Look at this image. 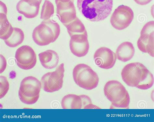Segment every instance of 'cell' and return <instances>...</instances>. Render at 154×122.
Returning a JSON list of instances; mask_svg holds the SVG:
<instances>
[{
    "mask_svg": "<svg viewBox=\"0 0 154 122\" xmlns=\"http://www.w3.org/2000/svg\"><path fill=\"white\" fill-rule=\"evenodd\" d=\"M59 2H60L62 3H68L74 2V0H55L56 4Z\"/></svg>",
    "mask_w": 154,
    "mask_h": 122,
    "instance_id": "4316f807",
    "label": "cell"
},
{
    "mask_svg": "<svg viewBox=\"0 0 154 122\" xmlns=\"http://www.w3.org/2000/svg\"><path fill=\"white\" fill-rule=\"evenodd\" d=\"M9 83L6 77H0V99H2L6 95L9 89Z\"/></svg>",
    "mask_w": 154,
    "mask_h": 122,
    "instance_id": "7402d4cb",
    "label": "cell"
},
{
    "mask_svg": "<svg viewBox=\"0 0 154 122\" xmlns=\"http://www.w3.org/2000/svg\"><path fill=\"white\" fill-rule=\"evenodd\" d=\"M154 21H149L145 24L141 31L140 35L149 34L154 32Z\"/></svg>",
    "mask_w": 154,
    "mask_h": 122,
    "instance_id": "603a6c76",
    "label": "cell"
},
{
    "mask_svg": "<svg viewBox=\"0 0 154 122\" xmlns=\"http://www.w3.org/2000/svg\"><path fill=\"white\" fill-rule=\"evenodd\" d=\"M72 75L75 83L81 88L90 90L98 86L99 80L98 75L86 64L77 65L73 70Z\"/></svg>",
    "mask_w": 154,
    "mask_h": 122,
    "instance_id": "5b68a950",
    "label": "cell"
},
{
    "mask_svg": "<svg viewBox=\"0 0 154 122\" xmlns=\"http://www.w3.org/2000/svg\"><path fill=\"white\" fill-rule=\"evenodd\" d=\"M65 69L62 63L54 72H49L42 77L41 83L43 90L48 92L58 91L63 86Z\"/></svg>",
    "mask_w": 154,
    "mask_h": 122,
    "instance_id": "52a82bcc",
    "label": "cell"
},
{
    "mask_svg": "<svg viewBox=\"0 0 154 122\" xmlns=\"http://www.w3.org/2000/svg\"><path fill=\"white\" fill-rule=\"evenodd\" d=\"M54 13L53 4L48 0H45L42 6L40 18L44 20L50 19Z\"/></svg>",
    "mask_w": 154,
    "mask_h": 122,
    "instance_id": "44dd1931",
    "label": "cell"
},
{
    "mask_svg": "<svg viewBox=\"0 0 154 122\" xmlns=\"http://www.w3.org/2000/svg\"><path fill=\"white\" fill-rule=\"evenodd\" d=\"M0 38L5 40L8 39L13 34L14 27L8 20L7 15L3 13L0 14Z\"/></svg>",
    "mask_w": 154,
    "mask_h": 122,
    "instance_id": "ac0fdd59",
    "label": "cell"
},
{
    "mask_svg": "<svg viewBox=\"0 0 154 122\" xmlns=\"http://www.w3.org/2000/svg\"><path fill=\"white\" fill-rule=\"evenodd\" d=\"M39 58L42 66L48 70L55 68L59 63L60 60L57 53L54 51L48 50L40 53Z\"/></svg>",
    "mask_w": 154,
    "mask_h": 122,
    "instance_id": "9a60e30c",
    "label": "cell"
},
{
    "mask_svg": "<svg viewBox=\"0 0 154 122\" xmlns=\"http://www.w3.org/2000/svg\"><path fill=\"white\" fill-rule=\"evenodd\" d=\"M70 36L75 34H82L86 30L84 24L78 18L65 26Z\"/></svg>",
    "mask_w": 154,
    "mask_h": 122,
    "instance_id": "ffe728a7",
    "label": "cell"
},
{
    "mask_svg": "<svg viewBox=\"0 0 154 122\" xmlns=\"http://www.w3.org/2000/svg\"><path fill=\"white\" fill-rule=\"evenodd\" d=\"M38 1L40 2H42V0H38Z\"/></svg>",
    "mask_w": 154,
    "mask_h": 122,
    "instance_id": "83f0119b",
    "label": "cell"
},
{
    "mask_svg": "<svg viewBox=\"0 0 154 122\" xmlns=\"http://www.w3.org/2000/svg\"><path fill=\"white\" fill-rule=\"evenodd\" d=\"M104 95L113 107L127 108L130 102L129 93L123 85L116 80L109 81L104 88Z\"/></svg>",
    "mask_w": 154,
    "mask_h": 122,
    "instance_id": "277c9868",
    "label": "cell"
},
{
    "mask_svg": "<svg viewBox=\"0 0 154 122\" xmlns=\"http://www.w3.org/2000/svg\"><path fill=\"white\" fill-rule=\"evenodd\" d=\"M134 14L130 7L121 5L113 12L110 19L112 26L116 29L121 30L127 28L132 22Z\"/></svg>",
    "mask_w": 154,
    "mask_h": 122,
    "instance_id": "ba28073f",
    "label": "cell"
},
{
    "mask_svg": "<svg viewBox=\"0 0 154 122\" xmlns=\"http://www.w3.org/2000/svg\"><path fill=\"white\" fill-rule=\"evenodd\" d=\"M42 87L41 82L35 77H26L20 84L18 92L20 100L27 105L35 103L39 99Z\"/></svg>",
    "mask_w": 154,
    "mask_h": 122,
    "instance_id": "8992f818",
    "label": "cell"
},
{
    "mask_svg": "<svg viewBox=\"0 0 154 122\" xmlns=\"http://www.w3.org/2000/svg\"><path fill=\"white\" fill-rule=\"evenodd\" d=\"M38 0H21L17 3V10L27 18H33L38 14L41 4Z\"/></svg>",
    "mask_w": 154,
    "mask_h": 122,
    "instance_id": "5bb4252c",
    "label": "cell"
},
{
    "mask_svg": "<svg viewBox=\"0 0 154 122\" xmlns=\"http://www.w3.org/2000/svg\"><path fill=\"white\" fill-rule=\"evenodd\" d=\"M1 2V13H3L7 15V7L5 3L2 1Z\"/></svg>",
    "mask_w": 154,
    "mask_h": 122,
    "instance_id": "484cf974",
    "label": "cell"
},
{
    "mask_svg": "<svg viewBox=\"0 0 154 122\" xmlns=\"http://www.w3.org/2000/svg\"><path fill=\"white\" fill-rule=\"evenodd\" d=\"M152 74L143 64L138 62L127 64L121 73L123 80L128 86L139 89L144 80Z\"/></svg>",
    "mask_w": 154,
    "mask_h": 122,
    "instance_id": "3957f363",
    "label": "cell"
},
{
    "mask_svg": "<svg viewBox=\"0 0 154 122\" xmlns=\"http://www.w3.org/2000/svg\"><path fill=\"white\" fill-rule=\"evenodd\" d=\"M59 24L50 19L44 20L36 27L32 33L35 42L39 46H45L56 41L60 33Z\"/></svg>",
    "mask_w": 154,
    "mask_h": 122,
    "instance_id": "7a4b0ae2",
    "label": "cell"
},
{
    "mask_svg": "<svg viewBox=\"0 0 154 122\" xmlns=\"http://www.w3.org/2000/svg\"><path fill=\"white\" fill-rule=\"evenodd\" d=\"M138 5L143 6L148 5L152 0H134Z\"/></svg>",
    "mask_w": 154,
    "mask_h": 122,
    "instance_id": "d4e9b609",
    "label": "cell"
},
{
    "mask_svg": "<svg viewBox=\"0 0 154 122\" xmlns=\"http://www.w3.org/2000/svg\"><path fill=\"white\" fill-rule=\"evenodd\" d=\"M61 105L63 109H90L96 108L90 98L85 95L69 94L62 99Z\"/></svg>",
    "mask_w": 154,
    "mask_h": 122,
    "instance_id": "30bf717a",
    "label": "cell"
},
{
    "mask_svg": "<svg viewBox=\"0 0 154 122\" xmlns=\"http://www.w3.org/2000/svg\"><path fill=\"white\" fill-rule=\"evenodd\" d=\"M6 60L2 55H1V73L5 70L7 67Z\"/></svg>",
    "mask_w": 154,
    "mask_h": 122,
    "instance_id": "cb8c5ba5",
    "label": "cell"
},
{
    "mask_svg": "<svg viewBox=\"0 0 154 122\" xmlns=\"http://www.w3.org/2000/svg\"><path fill=\"white\" fill-rule=\"evenodd\" d=\"M77 6L80 13L88 20L99 22L111 14L113 0H77Z\"/></svg>",
    "mask_w": 154,
    "mask_h": 122,
    "instance_id": "6da1fadb",
    "label": "cell"
},
{
    "mask_svg": "<svg viewBox=\"0 0 154 122\" xmlns=\"http://www.w3.org/2000/svg\"><path fill=\"white\" fill-rule=\"evenodd\" d=\"M69 46L72 53L75 56L82 58L86 56L90 48L87 31L71 36Z\"/></svg>",
    "mask_w": 154,
    "mask_h": 122,
    "instance_id": "7c38bea8",
    "label": "cell"
},
{
    "mask_svg": "<svg viewBox=\"0 0 154 122\" xmlns=\"http://www.w3.org/2000/svg\"><path fill=\"white\" fill-rule=\"evenodd\" d=\"M137 46L141 52L154 57V32L149 34L140 35L137 40Z\"/></svg>",
    "mask_w": 154,
    "mask_h": 122,
    "instance_id": "e0dca14e",
    "label": "cell"
},
{
    "mask_svg": "<svg viewBox=\"0 0 154 122\" xmlns=\"http://www.w3.org/2000/svg\"><path fill=\"white\" fill-rule=\"evenodd\" d=\"M25 35L23 30L19 28L14 27L13 34L8 39L4 40V41L7 46L14 48L22 44Z\"/></svg>",
    "mask_w": 154,
    "mask_h": 122,
    "instance_id": "d6986e66",
    "label": "cell"
},
{
    "mask_svg": "<svg viewBox=\"0 0 154 122\" xmlns=\"http://www.w3.org/2000/svg\"><path fill=\"white\" fill-rule=\"evenodd\" d=\"M15 58L18 66L25 70L33 68L37 62L34 51L31 47L26 45L17 49L15 53Z\"/></svg>",
    "mask_w": 154,
    "mask_h": 122,
    "instance_id": "9c48e42d",
    "label": "cell"
},
{
    "mask_svg": "<svg viewBox=\"0 0 154 122\" xmlns=\"http://www.w3.org/2000/svg\"><path fill=\"white\" fill-rule=\"evenodd\" d=\"M135 53V49L131 42H125L121 43L116 51V58L121 61L125 62L131 60Z\"/></svg>",
    "mask_w": 154,
    "mask_h": 122,
    "instance_id": "2e32d148",
    "label": "cell"
},
{
    "mask_svg": "<svg viewBox=\"0 0 154 122\" xmlns=\"http://www.w3.org/2000/svg\"><path fill=\"white\" fill-rule=\"evenodd\" d=\"M56 5L57 13L59 16L60 21L65 26L74 21L77 17L74 2L68 3L59 2Z\"/></svg>",
    "mask_w": 154,
    "mask_h": 122,
    "instance_id": "4fadbf2b",
    "label": "cell"
},
{
    "mask_svg": "<svg viewBox=\"0 0 154 122\" xmlns=\"http://www.w3.org/2000/svg\"><path fill=\"white\" fill-rule=\"evenodd\" d=\"M94 59L97 66L101 68L108 70L114 66L117 58L116 54L110 49L102 47L96 51Z\"/></svg>",
    "mask_w": 154,
    "mask_h": 122,
    "instance_id": "8fae6325",
    "label": "cell"
}]
</instances>
